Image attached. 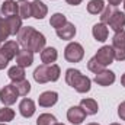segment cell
I'll use <instances>...</instances> for the list:
<instances>
[{"mask_svg": "<svg viewBox=\"0 0 125 125\" xmlns=\"http://www.w3.org/2000/svg\"><path fill=\"white\" fill-rule=\"evenodd\" d=\"M65 82L79 93H87L92 87V80L76 68H68L65 71Z\"/></svg>", "mask_w": 125, "mask_h": 125, "instance_id": "obj_1", "label": "cell"}, {"mask_svg": "<svg viewBox=\"0 0 125 125\" xmlns=\"http://www.w3.org/2000/svg\"><path fill=\"white\" fill-rule=\"evenodd\" d=\"M61 76V68L57 64H41L33 71V80L39 84L48 82H57Z\"/></svg>", "mask_w": 125, "mask_h": 125, "instance_id": "obj_2", "label": "cell"}, {"mask_svg": "<svg viewBox=\"0 0 125 125\" xmlns=\"http://www.w3.org/2000/svg\"><path fill=\"white\" fill-rule=\"evenodd\" d=\"M84 57V48L79 42H70L64 50V58L68 62H80Z\"/></svg>", "mask_w": 125, "mask_h": 125, "instance_id": "obj_3", "label": "cell"}, {"mask_svg": "<svg viewBox=\"0 0 125 125\" xmlns=\"http://www.w3.org/2000/svg\"><path fill=\"white\" fill-rule=\"evenodd\" d=\"M112 48L115 52V60L125 61V31L116 32L112 38Z\"/></svg>", "mask_w": 125, "mask_h": 125, "instance_id": "obj_4", "label": "cell"}, {"mask_svg": "<svg viewBox=\"0 0 125 125\" xmlns=\"http://www.w3.org/2000/svg\"><path fill=\"white\" fill-rule=\"evenodd\" d=\"M94 58H96L97 62H100L103 67L112 64L114 60H115V52H114L112 45H111V47H109V45H103L102 48H99L97 52H96V55H94Z\"/></svg>", "mask_w": 125, "mask_h": 125, "instance_id": "obj_5", "label": "cell"}, {"mask_svg": "<svg viewBox=\"0 0 125 125\" xmlns=\"http://www.w3.org/2000/svg\"><path fill=\"white\" fill-rule=\"evenodd\" d=\"M18 96H19V93H18V90L15 89L13 83H12V84H6V86L0 90V102H1L4 106H10V105L16 103Z\"/></svg>", "mask_w": 125, "mask_h": 125, "instance_id": "obj_6", "label": "cell"}, {"mask_svg": "<svg viewBox=\"0 0 125 125\" xmlns=\"http://www.w3.org/2000/svg\"><path fill=\"white\" fill-rule=\"evenodd\" d=\"M45 44H47V39H45L44 33L35 31L33 35H32V38H31V41H29L28 50H31L32 52H41L45 48Z\"/></svg>", "mask_w": 125, "mask_h": 125, "instance_id": "obj_7", "label": "cell"}, {"mask_svg": "<svg viewBox=\"0 0 125 125\" xmlns=\"http://www.w3.org/2000/svg\"><path fill=\"white\" fill-rule=\"evenodd\" d=\"M108 25L111 26L112 31H115V33L124 31V28H125V13L124 12H119V10L116 9V10L114 12L112 18L109 19Z\"/></svg>", "mask_w": 125, "mask_h": 125, "instance_id": "obj_8", "label": "cell"}, {"mask_svg": "<svg viewBox=\"0 0 125 125\" xmlns=\"http://www.w3.org/2000/svg\"><path fill=\"white\" fill-rule=\"evenodd\" d=\"M86 112L80 108V106H71L67 111V119L73 125H80L84 119H86Z\"/></svg>", "mask_w": 125, "mask_h": 125, "instance_id": "obj_9", "label": "cell"}, {"mask_svg": "<svg viewBox=\"0 0 125 125\" xmlns=\"http://www.w3.org/2000/svg\"><path fill=\"white\" fill-rule=\"evenodd\" d=\"M115 73L114 71H111V70H102L100 73H97L96 76H94V83H97L99 86H103V87H106V86H111V84H114L115 83Z\"/></svg>", "mask_w": 125, "mask_h": 125, "instance_id": "obj_10", "label": "cell"}, {"mask_svg": "<svg viewBox=\"0 0 125 125\" xmlns=\"http://www.w3.org/2000/svg\"><path fill=\"white\" fill-rule=\"evenodd\" d=\"M15 60H16V65H21V67H23V68L31 67L32 62H33V52H32L31 50L22 48V50H19V52L16 54Z\"/></svg>", "mask_w": 125, "mask_h": 125, "instance_id": "obj_11", "label": "cell"}, {"mask_svg": "<svg viewBox=\"0 0 125 125\" xmlns=\"http://www.w3.org/2000/svg\"><path fill=\"white\" fill-rule=\"evenodd\" d=\"M57 100H58V93L57 92H51V90L41 93L39 97H38V103L42 108H51V106H54L57 103Z\"/></svg>", "mask_w": 125, "mask_h": 125, "instance_id": "obj_12", "label": "cell"}, {"mask_svg": "<svg viewBox=\"0 0 125 125\" xmlns=\"http://www.w3.org/2000/svg\"><path fill=\"white\" fill-rule=\"evenodd\" d=\"M35 31H36V29L32 28V26H22L21 31H19V33H18V44H19L21 47H23L25 50H28L29 41H31V38H32V35H33Z\"/></svg>", "mask_w": 125, "mask_h": 125, "instance_id": "obj_13", "label": "cell"}, {"mask_svg": "<svg viewBox=\"0 0 125 125\" xmlns=\"http://www.w3.org/2000/svg\"><path fill=\"white\" fill-rule=\"evenodd\" d=\"M31 9H32V18H35L38 21L44 19L47 16V13H48L47 4L44 1H41V0H33L31 3Z\"/></svg>", "mask_w": 125, "mask_h": 125, "instance_id": "obj_14", "label": "cell"}, {"mask_svg": "<svg viewBox=\"0 0 125 125\" xmlns=\"http://www.w3.org/2000/svg\"><path fill=\"white\" fill-rule=\"evenodd\" d=\"M19 112L23 118H31L32 115L35 114V102L32 99H22L19 103Z\"/></svg>", "mask_w": 125, "mask_h": 125, "instance_id": "obj_15", "label": "cell"}, {"mask_svg": "<svg viewBox=\"0 0 125 125\" xmlns=\"http://www.w3.org/2000/svg\"><path fill=\"white\" fill-rule=\"evenodd\" d=\"M92 33H93V38L97 41V42H105L108 39V33H109V29L105 23L99 22V23H94L93 28H92Z\"/></svg>", "mask_w": 125, "mask_h": 125, "instance_id": "obj_16", "label": "cell"}, {"mask_svg": "<svg viewBox=\"0 0 125 125\" xmlns=\"http://www.w3.org/2000/svg\"><path fill=\"white\" fill-rule=\"evenodd\" d=\"M0 13H1L4 18L19 15V10H18V1H15V0H4L3 4H1Z\"/></svg>", "mask_w": 125, "mask_h": 125, "instance_id": "obj_17", "label": "cell"}, {"mask_svg": "<svg viewBox=\"0 0 125 125\" xmlns=\"http://www.w3.org/2000/svg\"><path fill=\"white\" fill-rule=\"evenodd\" d=\"M58 58V52L54 47H45L41 51V61L42 64H54Z\"/></svg>", "mask_w": 125, "mask_h": 125, "instance_id": "obj_18", "label": "cell"}, {"mask_svg": "<svg viewBox=\"0 0 125 125\" xmlns=\"http://www.w3.org/2000/svg\"><path fill=\"white\" fill-rule=\"evenodd\" d=\"M74 35H76V26L70 22H67L62 28L57 29V36L62 41H70L74 38Z\"/></svg>", "mask_w": 125, "mask_h": 125, "instance_id": "obj_19", "label": "cell"}, {"mask_svg": "<svg viewBox=\"0 0 125 125\" xmlns=\"http://www.w3.org/2000/svg\"><path fill=\"white\" fill-rule=\"evenodd\" d=\"M0 50H1L10 60H13V58L16 57V54L19 52V44H18V41H6V42L0 47Z\"/></svg>", "mask_w": 125, "mask_h": 125, "instance_id": "obj_20", "label": "cell"}, {"mask_svg": "<svg viewBox=\"0 0 125 125\" xmlns=\"http://www.w3.org/2000/svg\"><path fill=\"white\" fill-rule=\"evenodd\" d=\"M80 108L86 112V115H96L99 111V105L94 99H82L80 100Z\"/></svg>", "mask_w": 125, "mask_h": 125, "instance_id": "obj_21", "label": "cell"}, {"mask_svg": "<svg viewBox=\"0 0 125 125\" xmlns=\"http://www.w3.org/2000/svg\"><path fill=\"white\" fill-rule=\"evenodd\" d=\"M6 22H7V26H9V31H10V35H18L21 28H22V19L19 15L16 16H9V18H4Z\"/></svg>", "mask_w": 125, "mask_h": 125, "instance_id": "obj_22", "label": "cell"}, {"mask_svg": "<svg viewBox=\"0 0 125 125\" xmlns=\"http://www.w3.org/2000/svg\"><path fill=\"white\" fill-rule=\"evenodd\" d=\"M25 74H26V73H25V68L21 67V65L10 67L9 71H7V76H9V79H10L13 83L21 82V80H25Z\"/></svg>", "mask_w": 125, "mask_h": 125, "instance_id": "obj_23", "label": "cell"}, {"mask_svg": "<svg viewBox=\"0 0 125 125\" xmlns=\"http://www.w3.org/2000/svg\"><path fill=\"white\" fill-rule=\"evenodd\" d=\"M18 10H19L21 19H29V18H32L31 3L28 0H18Z\"/></svg>", "mask_w": 125, "mask_h": 125, "instance_id": "obj_24", "label": "cell"}, {"mask_svg": "<svg viewBox=\"0 0 125 125\" xmlns=\"http://www.w3.org/2000/svg\"><path fill=\"white\" fill-rule=\"evenodd\" d=\"M105 9V1L103 0H90L87 3V12L90 15H99Z\"/></svg>", "mask_w": 125, "mask_h": 125, "instance_id": "obj_25", "label": "cell"}, {"mask_svg": "<svg viewBox=\"0 0 125 125\" xmlns=\"http://www.w3.org/2000/svg\"><path fill=\"white\" fill-rule=\"evenodd\" d=\"M65 23H67V18H65L62 13H54V15L51 16V19H50V25H51L52 28H55V31L60 29V28H62Z\"/></svg>", "mask_w": 125, "mask_h": 125, "instance_id": "obj_26", "label": "cell"}, {"mask_svg": "<svg viewBox=\"0 0 125 125\" xmlns=\"http://www.w3.org/2000/svg\"><path fill=\"white\" fill-rule=\"evenodd\" d=\"M13 86H15V89L18 90L19 96H26V94L31 92V83H29L26 79H25V80H21V82L13 83Z\"/></svg>", "mask_w": 125, "mask_h": 125, "instance_id": "obj_27", "label": "cell"}, {"mask_svg": "<svg viewBox=\"0 0 125 125\" xmlns=\"http://www.w3.org/2000/svg\"><path fill=\"white\" fill-rule=\"evenodd\" d=\"M13 118H15V111L10 109L9 106H4L0 109V122L7 124V122L13 121Z\"/></svg>", "mask_w": 125, "mask_h": 125, "instance_id": "obj_28", "label": "cell"}, {"mask_svg": "<svg viewBox=\"0 0 125 125\" xmlns=\"http://www.w3.org/2000/svg\"><path fill=\"white\" fill-rule=\"evenodd\" d=\"M57 118L51 114H41L36 119V125H55Z\"/></svg>", "mask_w": 125, "mask_h": 125, "instance_id": "obj_29", "label": "cell"}, {"mask_svg": "<svg viewBox=\"0 0 125 125\" xmlns=\"http://www.w3.org/2000/svg\"><path fill=\"white\" fill-rule=\"evenodd\" d=\"M116 10V7H114V6H105V9L102 10V13H100V22L102 23H108L109 22V19L112 18V15H114V12Z\"/></svg>", "mask_w": 125, "mask_h": 125, "instance_id": "obj_30", "label": "cell"}, {"mask_svg": "<svg viewBox=\"0 0 125 125\" xmlns=\"http://www.w3.org/2000/svg\"><path fill=\"white\" fill-rule=\"evenodd\" d=\"M87 68H89L92 73H94V74H97V73H100L102 70H105V67H103L100 62L96 61V58H94V57L89 60V62H87Z\"/></svg>", "mask_w": 125, "mask_h": 125, "instance_id": "obj_31", "label": "cell"}, {"mask_svg": "<svg viewBox=\"0 0 125 125\" xmlns=\"http://www.w3.org/2000/svg\"><path fill=\"white\" fill-rule=\"evenodd\" d=\"M10 61H12V60H10V58H9L4 52L0 50V70H4V68L7 67V64H9Z\"/></svg>", "mask_w": 125, "mask_h": 125, "instance_id": "obj_32", "label": "cell"}, {"mask_svg": "<svg viewBox=\"0 0 125 125\" xmlns=\"http://www.w3.org/2000/svg\"><path fill=\"white\" fill-rule=\"evenodd\" d=\"M118 116H119L122 121H125V102H122V103L118 106Z\"/></svg>", "mask_w": 125, "mask_h": 125, "instance_id": "obj_33", "label": "cell"}, {"mask_svg": "<svg viewBox=\"0 0 125 125\" xmlns=\"http://www.w3.org/2000/svg\"><path fill=\"white\" fill-rule=\"evenodd\" d=\"M108 3H109V6L116 7V6H119V4L122 3V0H108Z\"/></svg>", "mask_w": 125, "mask_h": 125, "instance_id": "obj_34", "label": "cell"}, {"mask_svg": "<svg viewBox=\"0 0 125 125\" xmlns=\"http://www.w3.org/2000/svg\"><path fill=\"white\" fill-rule=\"evenodd\" d=\"M65 1H67L68 4H71V6H79L83 0H65Z\"/></svg>", "mask_w": 125, "mask_h": 125, "instance_id": "obj_35", "label": "cell"}, {"mask_svg": "<svg viewBox=\"0 0 125 125\" xmlns=\"http://www.w3.org/2000/svg\"><path fill=\"white\" fill-rule=\"evenodd\" d=\"M121 84H122V86L125 87V73L122 74V77H121Z\"/></svg>", "mask_w": 125, "mask_h": 125, "instance_id": "obj_36", "label": "cell"}, {"mask_svg": "<svg viewBox=\"0 0 125 125\" xmlns=\"http://www.w3.org/2000/svg\"><path fill=\"white\" fill-rule=\"evenodd\" d=\"M87 125H100V124H97V122H90V124H87Z\"/></svg>", "mask_w": 125, "mask_h": 125, "instance_id": "obj_37", "label": "cell"}, {"mask_svg": "<svg viewBox=\"0 0 125 125\" xmlns=\"http://www.w3.org/2000/svg\"><path fill=\"white\" fill-rule=\"evenodd\" d=\"M109 125H121V124H118V122H112V124H109Z\"/></svg>", "mask_w": 125, "mask_h": 125, "instance_id": "obj_38", "label": "cell"}, {"mask_svg": "<svg viewBox=\"0 0 125 125\" xmlns=\"http://www.w3.org/2000/svg\"><path fill=\"white\" fill-rule=\"evenodd\" d=\"M122 3H124V10H125V0H122Z\"/></svg>", "mask_w": 125, "mask_h": 125, "instance_id": "obj_39", "label": "cell"}, {"mask_svg": "<svg viewBox=\"0 0 125 125\" xmlns=\"http://www.w3.org/2000/svg\"><path fill=\"white\" fill-rule=\"evenodd\" d=\"M0 125H7V124H3V122H0Z\"/></svg>", "mask_w": 125, "mask_h": 125, "instance_id": "obj_40", "label": "cell"}, {"mask_svg": "<svg viewBox=\"0 0 125 125\" xmlns=\"http://www.w3.org/2000/svg\"><path fill=\"white\" fill-rule=\"evenodd\" d=\"M55 125H64V124H58V122H57V124H55Z\"/></svg>", "mask_w": 125, "mask_h": 125, "instance_id": "obj_41", "label": "cell"}, {"mask_svg": "<svg viewBox=\"0 0 125 125\" xmlns=\"http://www.w3.org/2000/svg\"><path fill=\"white\" fill-rule=\"evenodd\" d=\"M0 47H1V41H0Z\"/></svg>", "mask_w": 125, "mask_h": 125, "instance_id": "obj_42", "label": "cell"}]
</instances>
